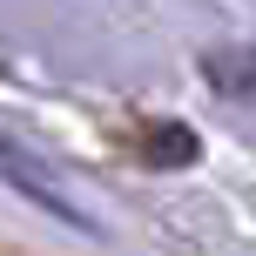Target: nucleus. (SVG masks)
<instances>
[{"mask_svg":"<svg viewBox=\"0 0 256 256\" xmlns=\"http://www.w3.org/2000/svg\"><path fill=\"white\" fill-rule=\"evenodd\" d=\"M0 168H7V176H14V182H20V189H27V202H40V209H54V216H61V222H74V230H88V216H81V209L68 202V196L54 189V182L40 176V168L27 162L20 148H7V142H0Z\"/></svg>","mask_w":256,"mask_h":256,"instance_id":"f257e3e1","label":"nucleus"},{"mask_svg":"<svg viewBox=\"0 0 256 256\" xmlns=\"http://www.w3.org/2000/svg\"><path fill=\"white\" fill-rule=\"evenodd\" d=\"M142 155H148V162H196V135L189 128H148Z\"/></svg>","mask_w":256,"mask_h":256,"instance_id":"f03ea898","label":"nucleus"}]
</instances>
